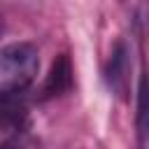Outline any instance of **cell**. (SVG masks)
Listing matches in <instances>:
<instances>
[{
  "instance_id": "cell-4",
  "label": "cell",
  "mask_w": 149,
  "mask_h": 149,
  "mask_svg": "<svg viewBox=\"0 0 149 149\" xmlns=\"http://www.w3.org/2000/svg\"><path fill=\"white\" fill-rule=\"evenodd\" d=\"M26 102L21 95L0 93V130H19L26 123Z\"/></svg>"
},
{
  "instance_id": "cell-6",
  "label": "cell",
  "mask_w": 149,
  "mask_h": 149,
  "mask_svg": "<svg viewBox=\"0 0 149 149\" xmlns=\"http://www.w3.org/2000/svg\"><path fill=\"white\" fill-rule=\"evenodd\" d=\"M0 149H23V147L14 140H7V142H0Z\"/></svg>"
},
{
  "instance_id": "cell-5",
  "label": "cell",
  "mask_w": 149,
  "mask_h": 149,
  "mask_svg": "<svg viewBox=\"0 0 149 149\" xmlns=\"http://www.w3.org/2000/svg\"><path fill=\"white\" fill-rule=\"evenodd\" d=\"M137 128H140V140L149 135V79L144 77L140 84V105H137Z\"/></svg>"
},
{
  "instance_id": "cell-1",
  "label": "cell",
  "mask_w": 149,
  "mask_h": 149,
  "mask_svg": "<svg viewBox=\"0 0 149 149\" xmlns=\"http://www.w3.org/2000/svg\"><path fill=\"white\" fill-rule=\"evenodd\" d=\"M40 70L37 47L30 42H12L0 49V93L21 95L35 79Z\"/></svg>"
},
{
  "instance_id": "cell-2",
  "label": "cell",
  "mask_w": 149,
  "mask_h": 149,
  "mask_svg": "<svg viewBox=\"0 0 149 149\" xmlns=\"http://www.w3.org/2000/svg\"><path fill=\"white\" fill-rule=\"evenodd\" d=\"M128 74H130V49L126 47V42H119L107 65V81L109 88L121 98H126L128 93Z\"/></svg>"
},
{
  "instance_id": "cell-7",
  "label": "cell",
  "mask_w": 149,
  "mask_h": 149,
  "mask_svg": "<svg viewBox=\"0 0 149 149\" xmlns=\"http://www.w3.org/2000/svg\"><path fill=\"white\" fill-rule=\"evenodd\" d=\"M0 33H2V21H0Z\"/></svg>"
},
{
  "instance_id": "cell-3",
  "label": "cell",
  "mask_w": 149,
  "mask_h": 149,
  "mask_svg": "<svg viewBox=\"0 0 149 149\" xmlns=\"http://www.w3.org/2000/svg\"><path fill=\"white\" fill-rule=\"evenodd\" d=\"M70 84H72V65H70V58L65 54H61L54 61V65H51V70L47 74V81L42 86V98L47 100V98L65 93L70 88Z\"/></svg>"
}]
</instances>
